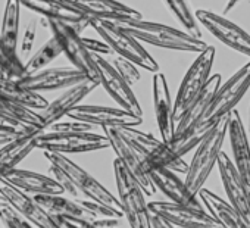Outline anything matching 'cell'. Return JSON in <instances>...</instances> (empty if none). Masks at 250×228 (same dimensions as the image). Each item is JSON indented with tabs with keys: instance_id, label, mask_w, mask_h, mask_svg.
Returning a JSON list of instances; mask_svg holds the SVG:
<instances>
[{
	"instance_id": "obj_18",
	"label": "cell",
	"mask_w": 250,
	"mask_h": 228,
	"mask_svg": "<svg viewBox=\"0 0 250 228\" xmlns=\"http://www.w3.org/2000/svg\"><path fill=\"white\" fill-rule=\"evenodd\" d=\"M21 8H27L46 20H56L68 24L78 36L90 27L91 20L85 18L77 9L65 5L61 0H20Z\"/></svg>"
},
{
	"instance_id": "obj_45",
	"label": "cell",
	"mask_w": 250,
	"mask_h": 228,
	"mask_svg": "<svg viewBox=\"0 0 250 228\" xmlns=\"http://www.w3.org/2000/svg\"><path fill=\"white\" fill-rule=\"evenodd\" d=\"M238 2V0H229V2H228V5H227V8H225V12H228L231 8H234V5Z\"/></svg>"
},
{
	"instance_id": "obj_43",
	"label": "cell",
	"mask_w": 250,
	"mask_h": 228,
	"mask_svg": "<svg viewBox=\"0 0 250 228\" xmlns=\"http://www.w3.org/2000/svg\"><path fill=\"white\" fill-rule=\"evenodd\" d=\"M150 221H152V228H175L174 225H171L169 222H167L165 219H162V218H159L158 215H153V213H152Z\"/></svg>"
},
{
	"instance_id": "obj_44",
	"label": "cell",
	"mask_w": 250,
	"mask_h": 228,
	"mask_svg": "<svg viewBox=\"0 0 250 228\" xmlns=\"http://www.w3.org/2000/svg\"><path fill=\"white\" fill-rule=\"evenodd\" d=\"M15 139H17V136H14V134L0 133V147L5 146V145H8V143H11V142H14Z\"/></svg>"
},
{
	"instance_id": "obj_1",
	"label": "cell",
	"mask_w": 250,
	"mask_h": 228,
	"mask_svg": "<svg viewBox=\"0 0 250 228\" xmlns=\"http://www.w3.org/2000/svg\"><path fill=\"white\" fill-rule=\"evenodd\" d=\"M110 22H113L118 28H121L127 34L133 36L136 40L152 46L177 50V52H190V53H200L208 47V44L202 39H197L186 31L164 24L143 21V20H125V21H110Z\"/></svg>"
},
{
	"instance_id": "obj_47",
	"label": "cell",
	"mask_w": 250,
	"mask_h": 228,
	"mask_svg": "<svg viewBox=\"0 0 250 228\" xmlns=\"http://www.w3.org/2000/svg\"><path fill=\"white\" fill-rule=\"evenodd\" d=\"M249 131H250V106H249Z\"/></svg>"
},
{
	"instance_id": "obj_31",
	"label": "cell",
	"mask_w": 250,
	"mask_h": 228,
	"mask_svg": "<svg viewBox=\"0 0 250 228\" xmlns=\"http://www.w3.org/2000/svg\"><path fill=\"white\" fill-rule=\"evenodd\" d=\"M61 55H62V49L59 41L55 37L49 39L24 65V75H30L44 69L50 62H53Z\"/></svg>"
},
{
	"instance_id": "obj_12",
	"label": "cell",
	"mask_w": 250,
	"mask_h": 228,
	"mask_svg": "<svg viewBox=\"0 0 250 228\" xmlns=\"http://www.w3.org/2000/svg\"><path fill=\"white\" fill-rule=\"evenodd\" d=\"M37 203L53 216H71L81 218L94 222L100 228H115L119 224V218H102L94 213L84 200L81 199H66L62 194H42L34 196Z\"/></svg>"
},
{
	"instance_id": "obj_37",
	"label": "cell",
	"mask_w": 250,
	"mask_h": 228,
	"mask_svg": "<svg viewBox=\"0 0 250 228\" xmlns=\"http://www.w3.org/2000/svg\"><path fill=\"white\" fill-rule=\"evenodd\" d=\"M110 65L115 68V71L125 80V83H127L128 85H134L136 83L140 81L142 75H140V71L137 69V65H134L133 62L124 59V58H115L112 59Z\"/></svg>"
},
{
	"instance_id": "obj_26",
	"label": "cell",
	"mask_w": 250,
	"mask_h": 228,
	"mask_svg": "<svg viewBox=\"0 0 250 228\" xmlns=\"http://www.w3.org/2000/svg\"><path fill=\"white\" fill-rule=\"evenodd\" d=\"M197 196L199 200H202L200 203H203L208 213L216 221L219 228H249L241 219L240 213L234 209V206L229 202L221 199L213 191L208 188H200Z\"/></svg>"
},
{
	"instance_id": "obj_36",
	"label": "cell",
	"mask_w": 250,
	"mask_h": 228,
	"mask_svg": "<svg viewBox=\"0 0 250 228\" xmlns=\"http://www.w3.org/2000/svg\"><path fill=\"white\" fill-rule=\"evenodd\" d=\"M39 131H44L31 125H25L22 123H18L17 120L5 115L3 112H0V133H8V134H14L17 137L21 136H27V134H33V133H39Z\"/></svg>"
},
{
	"instance_id": "obj_17",
	"label": "cell",
	"mask_w": 250,
	"mask_h": 228,
	"mask_svg": "<svg viewBox=\"0 0 250 228\" xmlns=\"http://www.w3.org/2000/svg\"><path fill=\"white\" fill-rule=\"evenodd\" d=\"M216 165L228 202L234 206V209L240 213L244 224L250 228V194L247 191L244 181L238 175L231 158L225 152L221 150Z\"/></svg>"
},
{
	"instance_id": "obj_38",
	"label": "cell",
	"mask_w": 250,
	"mask_h": 228,
	"mask_svg": "<svg viewBox=\"0 0 250 228\" xmlns=\"http://www.w3.org/2000/svg\"><path fill=\"white\" fill-rule=\"evenodd\" d=\"M0 219L6 228H34L27 219L20 216L11 206L3 205L0 206Z\"/></svg>"
},
{
	"instance_id": "obj_10",
	"label": "cell",
	"mask_w": 250,
	"mask_h": 228,
	"mask_svg": "<svg viewBox=\"0 0 250 228\" xmlns=\"http://www.w3.org/2000/svg\"><path fill=\"white\" fill-rule=\"evenodd\" d=\"M66 117L75 121L90 124L93 127H137L143 123L142 117L125 110L122 107L110 106H96V104H78L75 106Z\"/></svg>"
},
{
	"instance_id": "obj_16",
	"label": "cell",
	"mask_w": 250,
	"mask_h": 228,
	"mask_svg": "<svg viewBox=\"0 0 250 228\" xmlns=\"http://www.w3.org/2000/svg\"><path fill=\"white\" fill-rule=\"evenodd\" d=\"M87 77L74 66H61V68H44L39 72L24 75L17 80V83L30 91H52L69 88L75 84L83 83Z\"/></svg>"
},
{
	"instance_id": "obj_24",
	"label": "cell",
	"mask_w": 250,
	"mask_h": 228,
	"mask_svg": "<svg viewBox=\"0 0 250 228\" xmlns=\"http://www.w3.org/2000/svg\"><path fill=\"white\" fill-rule=\"evenodd\" d=\"M149 178L156 190H161L172 203L183 205L194 209H205L193 193L187 188L186 183L169 169H156L149 174Z\"/></svg>"
},
{
	"instance_id": "obj_32",
	"label": "cell",
	"mask_w": 250,
	"mask_h": 228,
	"mask_svg": "<svg viewBox=\"0 0 250 228\" xmlns=\"http://www.w3.org/2000/svg\"><path fill=\"white\" fill-rule=\"evenodd\" d=\"M168 9L174 14L177 21L186 28V33L202 39V31L199 28L197 20L193 14V9L190 6L188 0H164Z\"/></svg>"
},
{
	"instance_id": "obj_39",
	"label": "cell",
	"mask_w": 250,
	"mask_h": 228,
	"mask_svg": "<svg viewBox=\"0 0 250 228\" xmlns=\"http://www.w3.org/2000/svg\"><path fill=\"white\" fill-rule=\"evenodd\" d=\"M93 130V125L81 123V121H58L52 124L46 131L52 133H88Z\"/></svg>"
},
{
	"instance_id": "obj_7",
	"label": "cell",
	"mask_w": 250,
	"mask_h": 228,
	"mask_svg": "<svg viewBox=\"0 0 250 228\" xmlns=\"http://www.w3.org/2000/svg\"><path fill=\"white\" fill-rule=\"evenodd\" d=\"M46 20V18H44ZM47 27L50 28L53 37L59 41L62 53L66 55L69 62L74 68L81 71L88 80L97 83L100 85L99 69L93 53H90L81 41V36H78L68 24L56 21V20H46Z\"/></svg>"
},
{
	"instance_id": "obj_50",
	"label": "cell",
	"mask_w": 250,
	"mask_h": 228,
	"mask_svg": "<svg viewBox=\"0 0 250 228\" xmlns=\"http://www.w3.org/2000/svg\"><path fill=\"white\" fill-rule=\"evenodd\" d=\"M218 228H219V227H218Z\"/></svg>"
},
{
	"instance_id": "obj_27",
	"label": "cell",
	"mask_w": 250,
	"mask_h": 228,
	"mask_svg": "<svg viewBox=\"0 0 250 228\" xmlns=\"http://www.w3.org/2000/svg\"><path fill=\"white\" fill-rule=\"evenodd\" d=\"M43 131L17 137L14 142L0 147V178H3L36 149V139Z\"/></svg>"
},
{
	"instance_id": "obj_4",
	"label": "cell",
	"mask_w": 250,
	"mask_h": 228,
	"mask_svg": "<svg viewBox=\"0 0 250 228\" xmlns=\"http://www.w3.org/2000/svg\"><path fill=\"white\" fill-rule=\"evenodd\" d=\"M113 172L116 188L119 193V203L124 216L127 218L131 228H152V213L146 202V194L143 193L139 183L127 171L119 159L113 161Z\"/></svg>"
},
{
	"instance_id": "obj_3",
	"label": "cell",
	"mask_w": 250,
	"mask_h": 228,
	"mask_svg": "<svg viewBox=\"0 0 250 228\" xmlns=\"http://www.w3.org/2000/svg\"><path fill=\"white\" fill-rule=\"evenodd\" d=\"M227 125L228 115L221 118L212 128H209V131L202 137V140L196 146L193 159L188 164L187 172L184 174V183L190 193H193L194 196H197L199 190L203 188V184L206 183L213 166L216 165L218 156L225 142Z\"/></svg>"
},
{
	"instance_id": "obj_13",
	"label": "cell",
	"mask_w": 250,
	"mask_h": 228,
	"mask_svg": "<svg viewBox=\"0 0 250 228\" xmlns=\"http://www.w3.org/2000/svg\"><path fill=\"white\" fill-rule=\"evenodd\" d=\"M93 58H94L97 69H99L100 85L106 90V93L113 99V102L119 107L143 118L142 106H140L131 85L125 83V80L115 71V68L110 65V62H107L104 58H102L100 55H93Z\"/></svg>"
},
{
	"instance_id": "obj_22",
	"label": "cell",
	"mask_w": 250,
	"mask_h": 228,
	"mask_svg": "<svg viewBox=\"0 0 250 228\" xmlns=\"http://www.w3.org/2000/svg\"><path fill=\"white\" fill-rule=\"evenodd\" d=\"M153 88V109L161 133V140L169 143L174 137L175 123H174V103L171 99L167 77L162 72H155L152 80Z\"/></svg>"
},
{
	"instance_id": "obj_34",
	"label": "cell",
	"mask_w": 250,
	"mask_h": 228,
	"mask_svg": "<svg viewBox=\"0 0 250 228\" xmlns=\"http://www.w3.org/2000/svg\"><path fill=\"white\" fill-rule=\"evenodd\" d=\"M118 130L143 156L150 155L153 150H156L162 145V140L156 139L155 136H152L149 133L136 130V127H121Z\"/></svg>"
},
{
	"instance_id": "obj_19",
	"label": "cell",
	"mask_w": 250,
	"mask_h": 228,
	"mask_svg": "<svg viewBox=\"0 0 250 228\" xmlns=\"http://www.w3.org/2000/svg\"><path fill=\"white\" fill-rule=\"evenodd\" d=\"M61 2L77 9L90 20H142V14L139 11L118 2V0H61Z\"/></svg>"
},
{
	"instance_id": "obj_35",
	"label": "cell",
	"mask_w": 250,
	"mask_h": 228,
	"mask_svg": "<svg viewBox=\"0 0 250 228\" xmlns=\"http://www.w3.org/2000/svg\"><path fill=\"white\" fill-rule=\"evenodd\" d=\"M0 69L9 78L18 80L24 77V63L20 59L18 53L11 52L0 37Z\"/></svg>"
},
{
	"instance_id": "obj_30",
	"label": "cell",
	"mask_w": 250,
	"mask_h": 228,
	"mask_svg": "<svg viewBox=\"0 0 250 228\" xmlns=\"http://www.w3.org/2000/svg\"><path fill=\"white\" fill-rule=\"evenodd\" d=\"M20 17H21V3L20 0H6L3 18H2V37L6 47L17 53L18 37H20Z\"/></svg>"
},
{
	"instance_id": "obj_11",
	"label": "cell",
	"mask_w": 250,
	"mask_h": 228,
	"mask_svg": "<svg viewBox=\"0 0 250 228\" xmlns=\"http://www.w3.org/2000/svg\"><path fill=\"white\" fill-rule=\"evenodd\" d=\"M0 196L20 216L27 219L30 224H34L37 228H61L56 219L46 212L34 197L6 183L3 178H0Z\"/></svg>"
},
{
	"instance_id": "obj_46",
	"label": "cell",
	"mask_w": 250,
	"mask_h": 228,
	"mask_svg": "<svg viewBox=\"0 0 250 228\" xmlns=\"http://www.w3.org/2000/svg\"><path fill=\"white\" fill-rule=\"evenodd\" d=\"M3 205H6V203H5V200L2 199V196H0V206H3Z\"/></svg>"
},
{
	"instance_id": "obj_48",
	"label": "cell",
	"mask_w": 250,
	"mask_h": 228,
	"mask_svg": "<svg viewBox=\"0 0 250 228\" xmlns=\"http://www.w3.org/2000/svg\"><path fill=\"white\" fill-rule=\"evenodd\" d=\"M0 75H5V74H3V71H2V69H0Z\"/></svg>"
},
{
	"instance_id": "obj_33",
	"label": "cell",
	"mask_w": 250,
	"mask_h": 228,
	"mask_svg": "<svg viewBox=\"0 0 250 228\" xmlns=\"http://www.w3.org/2000/svg\"><path fill=\"white\" fill-rule=\"evenodd\" d=\"M0 112H3L5 115L17 120L18 123H22L25 125H31V127L44 130L43 124H42V118L39 115V110L30 109V107H27V106H24L21 103L0 99Z\"/></svg>"
},
{
	"instance_id": "obj_2",
	"label": "cell",
	"mask_w": 250,
	"mask_h": 228,
	"mask_svg": "<svg viewBox=\"0 0 250 228\" xmlns=\"http://www.w3.org/2000/svg\"><path fill=\"white\" fill-rule=\"evenodd\" d=\"M249 88H250V61L246 65H243L234 75H231L224 84L218 87L197 127L191 131V134L181 139L202 140V137L209 131V128H212L221 118L227 117L237 106V103L243 99V96L247 93ZM172 140H180V139H172Z\"/></svg>"
},
{
	"instance_id": "obj_49",
	"label": "cell",
	"mask_w": 250,
	"mask_h": 228,
	"mask_svg": "<svg viewBox=\"0 0 250 228\" xmlns=\"http://www.w3.org/2000/svg\"><path fill=\"white\" fill-rule=\"evenodd\" d=\"M0 228H2V227H0Z\"/></svg>"
},
{
	"instance_id": "obj_23",
	"label": "cell",
	"mask_w": 250,
	"mask_h": 228,
	"mask_svg": "<svg viewBox=\"0 0 250 228\" xmlns=\"http://www.w3.org/2000/svg\"><path fill=\"white\" fill-rule=\"evenodd\" d=\"M221 81H222V78L219 74H213L209 77V80L205 84V87L202 88V91L190 103L187 110L183 113V117L175 123V131H174L172 139H181V137L191 134V131L197 127V124L203 118L215 91L221 85Z\"/></svg>"
},
{
	"instance_id": "obj_9",
	"label": "cell",
	"mask_w": 250,
	"mask_h": 228,
	"mask_svg": "<svg viewBox=\"0 0 250 228\" xmlns=\"http://www.w3.org/2000/svg\"><path fill=\"white\" fill-rule=\"evenodd\" d=\"M103 134L109 142V147H112L113 152L116 153V159H119L121 164L127 168V171L134 177V180L142 187L143 193L146 196H153L156 188L152 184L149 175L143 169L145 156L119 133L118 128L103 127Z\"/></svg>"
},
{
	"instance_id": "obj_41",
	"label": "cell",
	"mask_w": 250,
	"mask_h": 228,
	"mask_svg": "<svg viewBox=\"0 0 250 228\" xmlns=\"http://www.w3.org/2000/svg\"><path fill=\"white\" fill-rule=\"evenodd\" d=\"M53 218L56 219V222L59 224L61 228H100L94 222L81 219V218H71V216H61V215L53 216Z\"/></svg>"
},
{
	"instance_id": "obj_8",
	"label": "cell",
	"mask_w": 250,
	"mask_h": 228,
	"mask_svg": "<svg viewBox=\"0 0 250 228\" xmlns=\"http://www.w3.org/2000/svg\"><path fill=\"white\" fill-rule=\"evenodd\" d=\"M109 147L104 134L88 133H52L43 131L36 139V149L53 153H87Z\"/></svg>"
},
{
	"instance_id": "obj_6",
	"label": "cell",
	"mask_w": 250,
	"mask_h": 228,
	"mask_svg": "<svg viewBox=\"0 0 250 228\" xmlns=\"http://www.w3.org/2000/svg\"><path fill=\"white\" fill-rule=\"evenodd\" d=\"M213 59H215V47L208 46L203 52L199 53V56L187 69L180 84L177 97L174 100V123H177L183 117V113L187 110L190 103L196 99V96L202 91V88L208 83L213 66Z\"/></svg>"
},
{
	"instance_id": "obj_40",
	"label": "cell",
	"mask_w": 250,
	"mask_h": 228,
	"mask_svg": "<svg viewBox=\"0 0 250 228\" xmlns=\"http://www.w3.org/2000/svg\"><path fill=\"white\" fill-rule=\"evenodd\" d=\"M37 28H39L37 20H31L28 22V25L25 27V31H24L22 39H21V52L24 55L31 52L34 41H36V37H37Z\"/></svg>"
},
{
	"instance_id": "obj_21",
	"label": "cell",
	"mask_w": 250,
	"mask_h": 228,
	"mask_svg": "<svg viewBox=\"0 0 250 228\" xmlns=\"http://www.w3.org/2000/svg\"><path fill=\"white\" fill-rule=\"evenodd\" d=\"M227 134L229 137V145L232 150V158H234L232 164L238 175L244 181L247 191L250 194V145H249L246 128L243 125V120L235 109H232L228 113Z\"/></svg>"
},
{
	"instance_id": "obj_25",
	"label": "cell",
	"mask_w": 250,
	"mask_h": 228,
	"mask_svg": "<svg viewBox=\"0 0 250 228\" xmlns=\"http://www.w3.org/2000/svg\"><path fill=\"white\" fill-rule=\"evenodd\" d=\"M3 180L17 188L22 190L27 194H34V196H42V194H63L65 190L63 187L52 177L33 172V171H25V169H12L9 174L3 177Z\"/></svg>"
},
{
	"instance_id": "obj_28",
	"label": "cell",
	"mask_w": 250,
	"mask_h": 228,
	"mask_svg": "<svg viewBox=\"0 0 250 228\" xmlns=\"http://www.w3.org/2000/svg\"><path fill=\"white\" fill-rule=\"evenodd\" d=\"M143 169L147 175L156 169H169L175 174H186L188 169V164L181 156H178L168 143L162 142V145L156 150L145 156Z\"/></svg>"
},
{
	"instance_id": "obj_14",
	"label": "cell",
	"mask_w": 250,
	"mask_h": 228,
	"mask_svg": "<svg viewBox=\"0 0 250 228\" xmlns=\"http://www.w3.org/2000/svg\"><path fill=\"white\" fill-rule=\"evenodd\" d=\"M194 17L197 22H200L219 41L234 49L235 52L250 58V34H247L243 28H240L222 15L203 9L197 11Z\"/></svg>"
},
{
	"instance_id": "obj_42",
	"label": "cell",
	"mask_w": 250,
	"mask_h": 228,
	"mask_svg": "<svg viewBox=\"0 0 250 228\" xmlns=\"http://www.w3.org/2000/svg\"><path fill=\"white\" fill-rule=\"evenodd\" d=\"M81 41H83V44L85 46V49L90 53H96V55H110V53H113L112 49L103 40H94V39L81 36Z\"/></svg>"
},
{
	"instance_id": "obj_20",
	"label": "cell",
	"mask_w": 250,
	"mask_h": 228,
	"mask_svg": "<svg viewBox=\"0 0 250 228\" xmlns=\"http://www.w3.org/2000/svg\"><path fill=\"white\" fill-rule=\"evenodd\" d=\"M96 87H99L97 83L91 80H84L80 84H75L69 88H66L59 97H56L53 102H50L44 109L39 110V115L42 118V124L44 131L55 123L61 121V118L66 117L68 113L81 103L84 97H87Z\"/></svg>"
},
{
	"instance_id": "obj_29",
	"label": "cell",
	"mask_w": 250,
	"mask_h": 228,
	"mask_svg": "<svg viewBox=\"0 0 250 228\" xmlns=\"http://www.w3.org/2000/svg\"><path fill=\"white\" fill-rule=\"evenodd\" d=\"M0 99L21 103L34 110H42L49 104V102L42 94L22 88L17 80L6 75H0Z\"/></svg>"
},
{
	"instance_id": "obj_5",
	"label": "cell",
	"mask_w": 250,
	"mask_h": 228,
	"mask_svg": "<svg viewBox=\"0 0 250 228\" xmlns=\"http://www.w3.org/2000/svg\"><path fill=\"white\" fill-rule=\"evenodd\" d=\"M90 27H93L99 36L103 39V41L112 49L113 53H118L119 58H124L134 65L150 71V72H159V65L155 61V58L143 47V44L136 40L133 36L127 34L118 28L113 22L106 20H91Z\"/></svg>"
},
{
	"instance_id": "obj_15",
	"label": "cell",
	"mask_w": 250,
	"mask_h": 228,
	"mask_svg": "<svg viewBox=\"0 0 250 228\" xmlns=\"http://www.w3.org/2000/svg\"><path fill=\"white\" fill-rule=\"evenodd\" d=\"M149 210L153 215L165 219L175 228H218L216 221L205 210L187 207L172 202L155 200L147 203Z\"/></svg>"
}]
</instances>
